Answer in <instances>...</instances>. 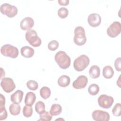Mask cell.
Listing matches in <instances>:
<instances>
[{
  "instance_id": "d6986e66",
  "label": "cell",
  "mask_w": 121,
  "mask_h": 121,
  "mask_svg": "<svg viewBox=\"0 0 121 121\" xmlns=\"http://www.w3.org/2000/svg\"><path fill=\"white\" fill-rule=\"evenodd\" d=\"M90 77L94 79L97 78L100 76V69L97 65H93L91 67L89 70Z\"/></svg>"
},
{
  "instance_id": "603a6c76",
  "label": "cell",
  "mask_w": 121,
  "mask_h": 121,
  "mask_svg": "<svg viewBox=\"0 0 121 121\" xmlns=\"http://www.w3.org/2000/svg\"><path fill=\"white\" fill-rule=\"evenodd\" d=\"M51 91L50 89L47 86H44L42 87L40 90V96L43 99H48L51 95Z\"/></svg>"
},
{
  "instance_id": "9c48e42d",
  "label": "cell",
  "mask_w": 121,
  "mask_h": 121,
  "mask_svg": "<svg viewBox=\"0 0 121 121\" xmlns=\"http://www.w3.org/2000/svg\"><path fill=\"white\" fill-rule=\"evenodd\" d=\"M121 32V25L120 22H113L107 29V34L109 36L114 38L117 36Z\"/></svg>"
},
{
  "instance_id": "83f0119b",
  "label": "cell",
  "mask_w": 121,
  "mask_h": 121,
  "mask_svg": "<svg viewBox=\"0 0 121 121\" xmlns=\"http://www.w3.org/2000/svg\"><path fill=\"white\" fill-rule=\"evenodd\" d=\"M26 86L31 90H36L38 87V84L36 81L33 80H30L27 82Z\"/></svg>"
},
{
  "instance_id": "7a4b0ae2",
  "label": "cell",
  "mask_w": 121,
  "mask_h": 121,
  "mask_svg": "<svg viewBox=\"0 0 121 121\" xmlns=\"http://www.w3.org/2000/svg\"><path fill=\"white\" fill-rule=\"evenodd\" d=\"M89 62L90 59L85 54H82L74 60L73 67L76 71H81L88 66Z\"/></svg>"
},
{
  "instance_id": "4316f807",
  "label": "cell",
  "mask_w": 121,
  "mask_h": 121,
  "mask_svg": "<svg viewBox=\"0 0 121 121\" xmlns=\"http://www.w3.org/2000/svg\"><path fill=\"white\" fill-rule=\"evenodd\" d=\"M40 118L38 121H50L52 119V115L48 112L44 111L43 112L39 114Z\"/></svg>"
},
{
  "instance_id": "4dcf8cb0",
  "label": "cell",
  "mask_w": 121,
  "mask_h": 121,
  "mask_svg": "<svg viewBox=\"0 0 121 121\" xmlns=\"http://www.w3.org/2000/svg\"><path fill=\"white\" fill-rule=\"evenodd\" d=\"M59 44L57 41L56 40H52L50 41L48 44V48L49 50L52 51H55L58 49Z\"/></svg>"
},
{
  "instance_id": "7402d4cb",
  "label": "cell",
  "mask_w": 121,
  "mask_h": 121,
  "mask_svg": "<svg viewBox=\"0 0 121 121\" xmlns=\"http://www.w3.org/2000/svg\"><path fill=\"white\" fill-rule=\"evenodd\" d=\"M9 112L12 115H18L21 111V107L19 104H12L10 105L9 107Z\"/></svg>"
},
{
  "instance_id": "7c38bea8",
  "label": "cell",
  "mask_w": 121,
  "mask_h": 121,
  "mask_svg": "<svg viewBox=\"0 0 121 121\" xmlns=\"http://www.w3.org/2000/svg\"><path fill=\"white\" fill-rule=\"evenodd\" d=\"M87 22L91 26L96 27L100 25L101 23V17L98 14L92 13L88 16Z\"/></svg>"
},
{
  "instance_id": "3957f363",
  "label": "cell",
  "mask_w": 121,
  "mask_h": 121,
  "mask_svg": "<svg viewBox=\"0 0 121 121\" xmlns=\"http://www.w3.org/2000/svg\"><path fill=\"white\" fill-rule=\"evenodd\" d=\"M73 41L74 43L78 46H82L86 43V37L83 27L78 26L75 28Z\"/></svg>"
},
{
  "instance_id": "5bb4252c",
  "label": "cell",
  "mask_w": 121,
  "mask_h": 121,
  "mask_svg": "<svg viewBox=\"0 0 121 121\" xmlns=\"http://www.w3.org/2000/svg\"><path fill=\"white\" fill-rule=\"evenodd\" d=\"M5 98L2 94H0V120H5L8 117V113L5 108Z\"/></svg>"
},
{
  "instance_id": "2e32d148",
  "label": "cell",
  "mask_w": 121,
  "mask_h": 121,
  "mask_svg": "<svg viewBox=\"0 0 121 121\" xmlns=\"http://www.w3.org/2000/svg\"><path fill=\"white\" fill-rule=\"evenodd\" d=\"M20 53L21 55L24 57L29 58L33 56L35 53V51L32 47L28 46H25L21 48Z\"/></svg>"
},
{
  "instance_id": "e0dca14e",
  "label": "cell",
  "mask_w": 121,
  "mask_h": 121,
  "mask_svg": "<svg viewBox=\"0 0 121 121\" xmlns=\"http://www.w3.org/2000/svg\"><path fill=\"white\" fill-rule=\"evenodd\" d=\"M36 97L35 93L32 92H28L26 95L25 104L26 105L32 106L36 100Z\"/></svg>"
},
{
  "instance_id": "277c9868",
  "label": "cell",
  "mask_w": 121,
  "mask_h": 121,
  "mask_svg": "<svg viewBox=\"0 0 121 121\" xmlns=\"http://www.w3.org/2000/svg\"><path fill=\"white\" fill-rule=\"evenodd\" d=\"M26 39L29 43L35 47H39L41 45L42 41L40 38L37 35V32L33 29L27 30L25 35Z\"/></svg>"
},
{
  "instance_id": "52a82bcc",
  "label": "cell",
  "mask_w": 121,
  "mask_h": 121,
  "mask_svg": "<svg viewBox=\"0 0 121 121\" xmlns=\"http://www.w3.org/2000/svg\"><path fill=\"white\" fill-rule=\"evenodd\" d=\"M97 101L100 107L104 109H108L112 106L114 102V99L111 96L103 94L100 95Z\"/></svg>"
},
{
  "instance_id": "30bf717a",
  "label": "cell",
  "mask_w": 121,
  "mask_h": 121,
  "mask_svg": "<svg viewBox=\"0 0 121 121\" xmlns=\"http://www.w3.org/2000/svg\"><path fill=\"white\" fill-rule=\"evenodd\" d=\"M92 117L95 121H108L110 117L108 112L101 110L94 111L92 113Z\"/></svg>"
},
{
  "instance_id": "ffe728a7",
  "label": "cell",
  "mask_w": 121,
  "mask_h": 121,
  "mask_svg": "<svg viewBox=\"0 0 121 121\" xmlns=\"http://www.w3.org/2000/svg\"><path fill=\"white\" fill-rule=\"evenodd\" d=\"M114 75V71L112 67L109 65L105 66L103 69V76L106 79L111 78Z\"/></svg>"
},
{
  "instance_id": "9a60e30c",
  "label": "cell",
  "mask_w": 121,
  "mask_h": 121,
  "mask_svg": "<svg viewBox=\"0 0 121 121\" xmlns=\"http://www.w3.org/2000/svg\"><path fill=\"white\" fill-rule=\"evenodd\" d=\"M24 92L21 90H17L10 96V100L13 103L19 104L22 100Z\"/></svg>"
},
{
  "instance_id": "d6a6232c",
  "label": "cell",
  "mask_w": 121,
  "mask_h": 121,
  "mask_svg": "<svg viewBox=\"0 0 121 121\" xmlns=\"http://www.w3.org/2000/svg\"><path fill=\"white\" fill-rule=\"evenodd\" d=\"M59 5L61 6H67L69 3V0H58Z\"/></svg>"
},
{
  "instance_id": "1f68e13d",
  "label": "cell",
  "mask_w": 121,
  "mask_h": 121,
  "mask_svg": "<svg viewBox=\"0 0 121 121\" xmlns=\"http://www.w3.org/2000/svg\"><path fill=\"white\" fill-rule=\"evenodd\" d=\"M114 66L115 69L118 71H121V58L119 57L117 58L114 61Z\"/></svg>"
},
{
  "instance_id": "4fadbf2b",
  "label": "cell",
  "mask_w": 121,
  "mask_h": 121,
  "mask_svg": "<svg viewBox=\"0 0 121 121\" xmlns=\"http://www.w3.org/2000/svg\"><path fill=\"white\" fill-rule=\"evenodd\" d=\"M34 20L31 17H26L23 18L20 22V26L23 30H28L31 29L34 25Z\"/></svg>"
},
{
  "instance_id": "f1b7e54d",
  "label": "cell",
  "mask_w": 121,
  "mask_h": 121,
  "mask_svg": "<svg viewBox=\"0 0 121 121\" xmlns=\"http://www.w3.org/2000/svg\"><path fill=\"white\" fill-rule=\"evenodd\" d=\"M112 112L115 116L119 117L121 115V104L120 103L116 104L112 109Z\"/></svg>"
},
{
  "instance_id": "44dd1931",
  "label": "cell",
  "mask_w": 121,
  "mask_h": 121,
  "mask_svg": "<svg viewBox=\"0 0 121 121\" xmlns=\"http://www.w3.org/2000/svg\"><path fill=\"white\" fill-rule=\"evenodd\" d=\"M62 112V107L59 104H53L50 109V113L52 116L59 115Z\"/></svg>"
},
{
  "instance_id": "ba28073f",
  "label": "cell",
  "mask_w": 121,
  "mask_h": 121,
  "mask_svg": "<svg viewBox=\"0 0 121 121\" xmlns=\"http://www.w3.org/2000/svg\"><path fill=\"white\" fill-rule=\"evenodd\" d=\"M0 86L4 91L7 93L11 92L16 88V85L13 79L8 77L4 78L2 79Z\"/></svg>"
},
{
  "instance_id": "484cf974",
  "label": "cell",
  "mask_w": 121,
  "mask_h": 121,
  "mask_svg": "<svg viewBox=\"0 0 121 121\" xmlns=\"http://www.w3.org/2000/svg\"><path fill=\"white\" fill-rule=\"evenodd\" d=\"M33 108L31 105H26L23 109V114L26 118L30 117L33 114Z\"/></svg>"
},
{
  "instance_id": "cb8c5ba5",
  "label": "cell",
  "mask_w": 121,
  "mask_h": 121,
  "mask_svg": "<svg viewBox=\"0 0 121 121\" xmlns=\"http://www.w3.org/2000/svg\"><path fill=\"white\" fill-rule=\"evenodd\" d=\"M88 92L91 95H95L99 92V87L96 84H92L90 85L88 88Z\"/></svg>"
},
{
  "instance_id": "d4e9b609",
  "label": "cell",
  "mask_w": 121,
  "mask_h": 121,
  "mask_svg": "<svg viewBox=\"0 0 121 121\" xmlns=\"http://www.w3.org/2000/svg\"><path fill=\"white\" fill-rule=\"evenodd\" d=\"M45 104L42 101L37 102L35 105V110L36 112L39 114H41L45 111Z\"/></svg>"
},
{
  "instance_id": "f546056e",
  "label": "cell",
  "mask_w": 121,
  "mask_h": 121,
  "mask_svg": "<svg viewBox=\"0 0 121 121\" xmlns=\"http://www.w3.org/2000/svg\"><path fill=\"white\" fill-rule=\"evenodd\" d=\"M69 14V11L67 9L64 7L60 8L58 10V16L61 18H65L67 17Z\"/></svg>"
},
{
  "instance_id": "6da1fadb",
  "label": "cell",
  "mask_w": 121,
  "mask_h": 121,
  "mask_svg": "<svg viewBox=\"0 0 121 121\" xmlns=\"http://www.w3.org/2000/svg\"><path fill=\"white\" fill-rule=\"evenodd\" d=\"M54 59L59 66L63 69H68L70 65V58L64 51L58 52L55 55Z\"/></svg>"
},
{
  "instance_id": "5b68a950",
  "label": "cell",
  "mask_w": 121,
  "mask_h": 121,
  "mask_svg": "<svg viewBox=\"0 0 121 121\" xmlns=\"http://www.w3.org/2000/svg\"><path fill=\"white\" fill-rule=\"evenodd\" d=\"M0 52L4 56L13 59L16 58L18 55V49L11 44H6L0 48Z\"/></svg>"
},
{
  "instance_id": "8fae6325",
  "label": "cell",
  "mask_w": 121,
  "mask_h": 121,
  "mask_svg": "<svg viewBox=\"0 0 121 121\" xmlns=\"http://www.w3.org/2000/svg\"><path fill=\"white\" fill-rule=\"evenodd\" d=\"M88 82L87 77L84 75H80L73 82V87L77 89L84 88L86 87Z\"/></svg>"
},
{
  "instance_id": "8992f818",
  "label": "cell",
  "mask_w": 121,
  "mask_h": 121,
  "mask_svg": "<svg viewBox=\"0 0 121 121\" xmlns=\"http://www.w3.org/2000/svg\"><path fill=\"white\" fill-rule=\"evenodd\" d=\"M0 12L9 17H14L17 14L18 10L17 8L9 3H3L0 7Z\"/></svg>"
},
{
  "instance_id": "ac0fdd59",
  "label": "cell",
  "mask_w": 121,
  "mask_h": 121,
  "mask_svg": "<svg viewBox=\"0 0 121 121\" xmlns=\"http://www.w3.org/2000/svg\"><path fill=\"white\" fill-rule=\"evenodd\" d=\"M70 82V78L66 75L61 76L58 79V84L62 87H65L69 85Z\"/></svg>"
}]
</instances>
